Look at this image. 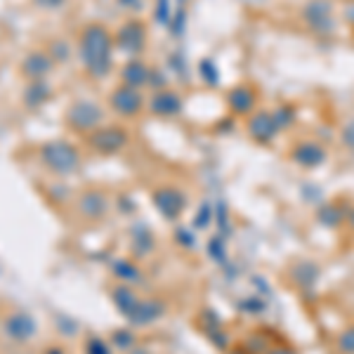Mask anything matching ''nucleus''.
I'll return each mask as SVG.
<instances>
[{
  "label": "nucleus",
  "instance_id": "f257e3e1",
  "mask_svg": "<svg viewBox=\"0 0 354 354\" xmlns=\"http://www.w3.org/2000/svg\"><path fill=\"white\" fill-rule=\"evenodd\" d=\"M81 59L83 66L90 76L102 78L109 73L111 68V50H113V38L102 24H88L81 33Z\"/></svg>",
  "mask_w": 354,
  "mask_h": 354
},
{
  "label": "nucleus",
  "instance_id": "f03ea898",
  "mask_svg": "<svg viewBox=\"0 0 354 354\" xmlns=\"http://www.w3.org/2000/svg\"><path fill=\"white\" fill-rule=\"evenodd\" d=\"M41 161L48 170H53L57 175H68L73 170H78L81 165V156H78V149L71 147L68 142H48V145L41 147Z\"/></svg>",
  "mask_w": 354,
  "mask_h": 354
},
{
  "label": "nucleus",
  "instance_id": "7ed1b4c3",
  "mask_svg": "<svg viewBox=\"0 0 354 354\" xmlns=\"http://www.w3.org/2000/svg\"><path fill=\"white\" fill-rule=\"evenodd\" d=\"M102 118H104V113H102L100 104L88 102V100L73 102L66 109V125L71 130H76V133L90 135L93 130H97L102 125Z\"/></svg>",
  "mask_w": 354,
  "mask_h": 354
},
{
  "label": "nucleus",
  "instance_id": "20e7f679",
  "mask_svg": "<svg viewBox=\"0 0 354 354\" xmlns=\"http://www.w3.org/2000/svg\"><path fill=\"white\" fill-rule=\"evenodd\" d=\"M128 133L118 125H100L88 135V145L100 153H116L128 145Z\"/></svg>",
  "mask_w": 354,
  "mask_h": 354
},
{
  "label": "nucleus",
  "instance_id": "39448f33",
  "mask_svg": "<svg viewBox=\"0 0 354 354\" xmlns=\"http://www.w3.org/2000/svg\"><path fill=\"white\" fill-rule=\"evenodd\" d=\"M109 104H111V109L118 113V116L133 118V116H137V113L142 111L145 100H142V95L137 93L135 88H130V85H118V88L113 90L111 97H109Z\"/></svg>",
  "mask_w": 354,
  "mask_h": 354
},
{
  "label": "nucleus",
  "instance_id": "423d86ee",
  "mask_svg": "<svg viewBox=\"0 0 354 354\" xmlns=\"http://www.w3.org/2000/svg\"><path fill=\"white\" fill-rule=\"evenodd\" d=\"M55 66V59L50 57V53H43V50H36V53H28L21 62V73L28 78V81H43Z\"/></svg>",
  "mask_w": 354,
  "mask_h": 354
},
{
  "label": "nucleus",
  "instance_id": "0eeeda50",
  "mask_svg": "<svg viewBox=\"0 0 354 354\" xmlns=\"http://www.w3.org/2000/svg\"><path fill=\"white\" fill-rule=\"evenodd\" d=\"M5 333L12 340H28L36 335V319L26 312H12L5 319Z\"/></svg>",
  "mask_w": 354,
  "mask_h": 354
},
{
  "label": "nucleus",
  "instance_id": "6e6552de",
  "mask_svg": "<svg viewBox=\"0 0 354 354\" xmlns=\"http://www.w3.org/2000/svg\"><path fill=\"white\" fill-rule=\"evenodd\" d=\"M145 41H147V33L140 21H128V24H123L116 36L118 48L125 50V53H140V50L145 48Z\"/></svg>",
  "mask_w": 354,
  "mask_h": 354
},
{
  "label": "nucleus",
  "instance_id": "1a4fd4ad",
  "mask_svg": "<svg viewBox=\"0 0 354 354\" xmlns=\"http://www.w3.org/2000/svg\"><path fill=\"white\" fill-rule=\"evenodd\" d=\"M121 78H123V85H130V88H142V85H147L149 83V78H151V71H149V66L145 64V62H128V64L123 66V73H121Z\"/></svg>",
  "mask_w": 354,
  "mask_h": 354
},
{
  "label": "nucleus",
  "instance_id": "9d476101",
  "mask_svg": "<svg viewBox=\"0 0 354 354\" xmlns=\"http://www.w3.org/2000/svg\"><path fill=\"white\" fill-rule=\"evenodd\" d=\"M180 97L175 93H170V90H161V93H156L151 97L149 102V109L156 113V116H173V113L180 111Z\"/></svg>",
  "mask_w": 354,
  "mask_h": 354
},
{
  "label": "nucleus",
  "instance_id": "9b49d317",
  "mask_svg": "<svg viewBox=\"0 0 354 354\" xmlns=\"http://www.w3.org/2000/svg\"><path fill=\"white\" fill-rule=\"evenodd\" d=\"M50 93H53V90H50V85L45 81H31V83H28V88L24 90L26 106H28V109H38V106L48 102Z\"/></svg>",
  "mask_w": 354,
  "mask_h": 354
},
{
  "label": "nucleus",
  "instance_id": "f8f14e48",
  "mask_svg": "<svg viewBox=\"0 0 354 354\" xmlns=\"http://www.w3.org/2000/svg\"><path fill=\"white\" fill-rule=\"evenodd\" d=\"M78 208H81V213L85 218H102V213H104L106 208V201L102 194L97 192H88L81 196V203H78Z\"/></svg>",
  "mask_w": 354,
  "mask_h": 354
},
{
  "label": "nucleus",
  "instance_id": "ddd939ff",
  "mask_svg": "<svg viewBox=\"0 0 354 354\" xmlns=\"http://www.w3.org/2000/svg\"><path fill=\"white\" fill-rule=\"evenodd\" d=\"M156 203H158V208L168 215V218H175L177 210H180V205H182V196L173 189H165V192L156 194Z\"/></svg>",
  "mask_w": 354,
  "mask_h": 354
},
{
  "label": "nucleus",
  "instance_id": "4468645a",
  "mask_svg": "<svg viewBox=\"0 0 354 354\" xmlns=\"http://www.w3.org/2000/svg\"><path fill=\"white\" fill-rule=\"evenodd\" d=\"M113 302H116L118 307H121V312L125 314H133V310L140 302L135 300V295H133V290L130 288H116L113 290Z\"/></svg>",
  "mask_w": 354,
  "mask_h": 354
},
{
  "label": "nucleus",
  "instance_id": "2eb2a0df",
  "mask_svg": "<svg viewBox=\"0 0 354 354\" xmlns=\"http://www.w3.org/2000/svg\"><path fill=\"white\" fill-rule=\"evenodd\" d=\"M230 102H232V106L236 111H248L250 106H253V95H250V90L239 88V90H234V93H232Z\"/></svg>",
  "mask_w": 354,
  "mask_h": 354
},
{
  "label": "nucleus",
  "instance_id": "dca6fc26",
  "mask_svg": "<svg viewBox=\"0 0 354 354\" xmlns=\"http://www.w3.org/2000/svg\"><path fill=\"white\" fill-rule=\"evenodd\" d=\"M85 352L88 354H109V347H106L104 340L100 338H90L88 345H85Z\"/></svg>",
  "mask_w": 354,
  "mask_h": 354
},
{
  "label": "nucleus",
  "instance_id": "f3484780",
  "mask_svg": "<svg viewBox=\"0 0 354 354\" xmlns=\"http://www.w3.org/2000/svg\"><path fill=\"white\" fill-rule=\"evenodd\" d=\"M33 3H36L38 8H43V10H57L62 3H64V0H33Z\"/></svg>",
  "mask_w": 354,
  "mask_h": 354
},
{
  "label": "nucleus",
  "instance_id": "a211bd4d",
  "mask_svg": "<svg viewBox=\"0 0 354 354\" xmlns=\"http://www.w3.org/2000/svg\"><path fill=\"white\" fill-rule=\"evenodd\" d=\"M118 277H128V279H133L135 277V267L133 265H118Z\"/></svg>",
  "mask_w": 354,
  "mask_h": 354
},
{
  "label": "nucleus",
  "instance_id": "6ab92c4d",
  "mask_svg": "<svg viewBox=\"0 0 354 354\" xmlns=\"http://www.w3.org/2000/svg\"><path fill=\"white\" fill-rule=\"evenodd\" d=\"M45 354H64V352H62L59 347H53V350H48V352H45Z\"/></svg>",
  "mask_w": 354,
  "mask_h": 354
}]
</instances>
